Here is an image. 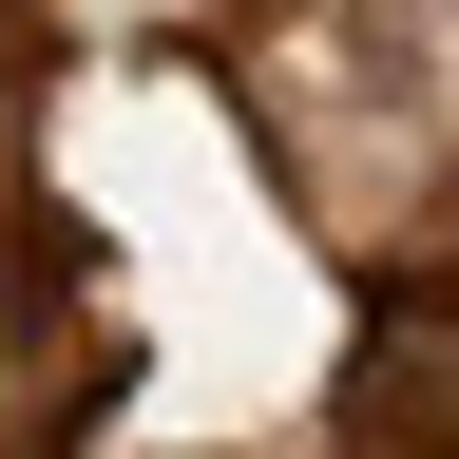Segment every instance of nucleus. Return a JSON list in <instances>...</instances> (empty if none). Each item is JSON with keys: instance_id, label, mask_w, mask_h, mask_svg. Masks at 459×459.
<instances>
[{"instance_id": "obj_1", "label": "nucleus", "mask_w": 459, "mask_h": 459, "mask_svg": "<svg viewBox=\"0 0 459 459\" xmlns=\"http://www.w3.org/2000/svg\"><path fill=\"white\" fill-rule=\"evenodd\" d=\"M20 153H39V0H0V230H20Z\"/></svg>"}]
</instances>
